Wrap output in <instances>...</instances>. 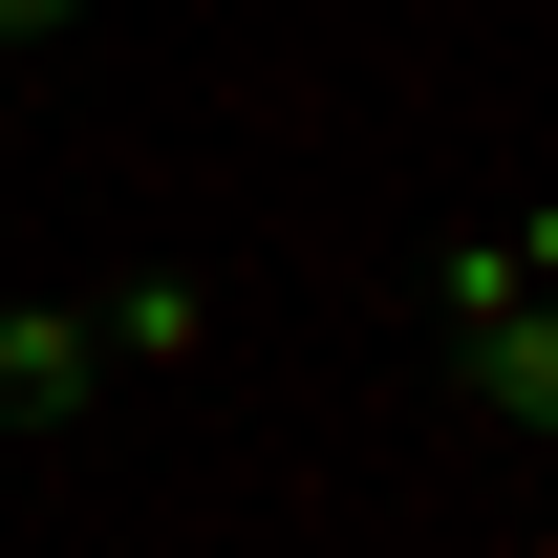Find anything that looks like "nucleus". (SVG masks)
I'll list each match as a JSON object with an SVG mask.
<instances>
[{"instance_id":"4","label":"nucleus","mask_w":558,"mask_h":558,"mask_svg":"<svg viewBox=\"0 0 558 558\" xmlns=\"http://www.w3.org/2000/svg\"><path fill=\"white\" fill-rule=\"evenodd\" d=\"M65 22H86V0H0V65H22V44H65Z\"/></svg>"},{"instance_id":"1","label":"nucleus","mask_w":558,"mask_h":558,"mask_svg":"<svg viewBox=\"0 0 558 558\" xmlns=\"http://www.w3.org/2000/svg\"><path fill=\"white\" fill-rule=\"evenodd\" d=\"M86 387H108V344L65 301H0V429H86Z\"/></svg>"},{"instance_id":"2","label":"nucleus","mask_w":558,"mask_h":558,"mask_svg":"<svg viewBox=\"0 0 558 558\" xmlns=\"http://www.w3.org/2000/svg\"><path fill=\"white\" fill-rule=\"evenodd\" d=\"M537 279H558L537 215H515V236H451V258H429V323H451V344H494V323H537Z\"/></svg>"},{"instance_id":"5","label":"nucleus","mask_w":558,"mask_h":558,"mask_svg":"<svg viewBox=\"0 0 558 558\" xmlns=\"http://www.w3.org/2000/svg\"><path fill=\"white\" fill-rule=\"evenodd\" d=\"M0 150H22V65H0Z\"/></svg>"},{"instance_id":"3","label":"nucleus","mask_w":558,"mask_h":558,"mask_svg":"<svg viewBox=\"0 0 558 558\" xmlns=\"http://www.w3.org/2000/svg\"><path fill=\"white\" fill-rule=\"evenodd\" d=\"M86 344H108V365H194V344H215V301H194V279H130Z\"/></svg>"}]
</instances>
